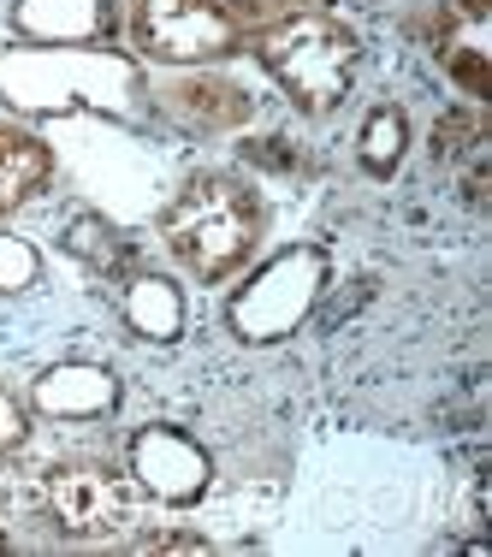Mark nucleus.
<instances>
[{
	"label": "nucleus",
	"instance_id": "f257e3e1",
	"mask_svg": "<svg viewBox=\"0 0 492 557\" xmlns=\"http://www.w3.org/2000/svg\"><path fill=\"white\" fill-rule=\"evenodd\" d=\"M439 493H451L445 469L421 450L339 440L315 462L309 498L285 516V546L321 552H392L421 546V528H439Z\"/></svg>",
	"mask_w": 492,
	"mask_h": 557
},
{
	"label": "nucleus",
	"instance_id": "f03ea898",
	"mask_svg": "<svg viewBox=\"0 0 492 557\" xmlns=\"http://www.w3.org/2000/svg\"><path fill=\"white\" fill-rule=\"evenodd\" d=\"M268 237V190L232 166H190L155 208V244L190 285H232Z\"/></svg>",
	"mask_w": 492,
	"mask_h": 557
},
{
	"label": "nucleus",
	"instance_id": "7ed1b4c3",
	"mask_svg": "<svg viewBox=\"0 0 492 557\" xmlns=\"http://www.w3.org/2000/svg\"><path fill=\"white\" fill-rule=\"evenodd\" d=\"M0 108L12 119H149V65L125 48H0Z\"/></svg>",
	"mask_w": 492,
	"mask_h": 557
},
{
	"label": "nucleus",
	"instance_id": "20e7f679",
	"mask_svg": "<svg viewBox=\"0 0 492 557\" xmlns=\"http://www.w3.org/2000/svg\"><path fill=\"white\" fill-rule=\"evenodd\" d=\"M244 54L285 96L291 113L321 125V119L350 108L356 77L368 65V36L339 7H303V12H285V18L256 24Z\"/></svg>",
	"mask_w": 492,
	"mask_h": 557
},
{
	"label": "nucleus",
	"instance_id": "39448f33",
	"mask_svg": "<svg viewBox=\"0 0 492 557\" xmlns=\"http://www.w3.org/2000/svg\"><path fill=\"white\" fill-rule=\"evenodd\" d=\"M24 504H36V516L72 546H125L149 522V498L137 493L125 462L101 450H65V457L30 462Z\"/></svg>",
	"mask_w": 492,
	"mask_h": 557
},
{
	"label": "nucleus",
	"instance_id": "423d86ee",
	"mask_svg": "<svg viewBox=\"0 0 492 557\" xmlns=\"http://www.w3.org/2000/svg\"><path fill=\"white\" fill-rule=\"evenodd\" d=\"M119 42L149 72H190L244 60L249 24L225 0H119Z\"/></svg>",
	"mask_w": 492,
	"mask_h": 557
},
{
	"label": "nucleus",
	"instance_id": "0eeeda50",
	"mask_svg": "<svg viewBox=\"0 0 492 557\" xmlns=\"http://www.w3.org/2000/svg\"><path fill=\"white\" fill-rule=\"evenodd\" d=\"M332 285V249L327 244H285L268 261H249L244 285L225 302V333L249 350L261 344H285L291 333L309 326Z\"/></svg>",
	"mask_w": 492,
	"mask_h": 557
},
{
	"label": "nucleus",
	"instance_id": "6e6552de",
	"mask_svg": "<svg viewBox=\"0 0 492 557\" xmlns=\"http://www.w3.org/2000/svg\"><path fill=\"white\" fill-rule=\"evenodd\" d=\"M261 89L237 77L232 65H190V72H161L149 77V119L167 125L179 143H214V137H244L261 119Z\"/></svg>",
	"mask_w": 492,
	"mask_h": 557
},
{
	"label": "nucleus",
	"instance_id": "1a4fd4ad",
	"mask_svg": "<svg viewBox=\"0 0 492 557\" xmlns=\"http://www.w3.org/2000/svg\"><path fill=\"white\" fill-rule=\"evenodd\" d=\"M125 474L137 481V493L161 510H202L214 498V450L196 440L179 421H143L125 440Z\"/></svg>",
	"mask_w": 492,
	"mask_h": 557
},
{
	"label": "nucleus",
	"instance_id": "9d476101",
	"mask_svg": "<svg viewBox=\"0 0 492 557\" xmlns=\"http://www.w3.org/2000/svg\"><path fill=\"white\" fill-rule=\"evenodd\" d=\"M416 48L469 108L492 101V0H428L409 18Z\"/></svg>",
	"mask_w": 492,
	"mask_h": 557
},
{
	"label": "nucleus",
	"instance_id": "9b49d317",
	"mask_svg": "<svg viewBox=\"0 0 492 557\" xmlns=\"http://www.w3.org/2000/svg\"><path fill=\"white\" fill-rule=\"evenodd\" d=\"M24 404H30L36 421H54V428H96V421L119 416L125 380H119V368L89 362V356H54L24 386Z\"/></svg>",
	"mask_w": 492,
	"mask_h": 557
},
{
	"label": "nucleus",
	"instance_id": "f8f14e48",
	"mask_svg": "<svg viewBox=\"0 0 492 557\" xmlns=\"http://www.w3.org/2000/svg\"><path fill=\"white\" fill-rule=\"evenodd\" d=\"M7 36L24 48H119V0H7Z\"/></svg>",
	"mask_w": 492,
	"mask_h": 557
},
{
	"label": "nucleus",
	"instance_id": "ddd939ff",
	"mask_svg": "<svg viewBox=\"0 0 492 557\" xmlns=\"http://www.w3.org/2000/svg\"><path fill=\"white\" fill-rule=\"evenodd\" d=\"M60 178V149L48 131H36L30 119L0 113V225L30 214L36 202L54 196Z\"/></svg>",
	"mask_w": 492,
	"mask_h": 557
},
{
	"label": "nucleus",
	"instance_id": "4468645a",
	"mask_svg": "<svg viewBox=\"0 0 492 557\" xmlns=\"http://www.w3.org/2000/svg\"><path fill=\"white\" fill-rule=\"evenodd\" d=\"M54 244H60V256L84 278H96V285H119V278L137 268V237H131L113 214H101L96 202L65 208L60 225H54Z\"/></svg>",
	"mask_w": 492,
	"mask_h": 557
},
{
	"label": "nucleus",
	"instance_id": "2eb2a0df",
	"mask_svg": "<svg viewBox=\"0 0 492 557\" xmlns=\"http://www.w3.org/2000/svg\"><path fill=\"white\" fill-rule=\"evenodd\" d=\"M113 314L131 338L143 344H179L190 333V297L172 273H155V268H131L125 278L113 285Z\"/></svg>",
	"mask_w": 492,
	"mask_h": 557
},
{
	"label": "nucleus",
	"instance_id": "dca6fc26",
	"mask_svg": "<svg viewBox=\"0 0 492 557\" xmlns=\"http://www.w3.org/2000/svg\"><path fill=\"white\" fill-rule=\"evenodd\" d=\"M30 450H36V416L24 392L0 380V516L24 504V481H30Z\"/></svg>",
	"mask_w": 492,
	"mask_h": 557
},
{
	"label": "nucleus",
	"instance_id": "f3484780",
	"mask_svg": "<svg viewBox=\"0 0 492 557\" xmlns=\"http://www.w3.org/2000/svg\"><path fill=\"white\" fill-rule=\"evenodd\" d=\"M350 154H356V172L362 178H397V166L409 161V113L397 108V101H374V108L362 113V125H356V143H350Z\"/></svg>",
	"mask_w": 492,
	"mask_h": 557
},
{
	"label": "nucleus",
	"instance_id": "a211bd4d",
	"mask_svg": "<svg viewBox=\"0 0 492 557\" xmlns=\"http://www.w3.org/2000/svg\"><path fill=\"white\" fill-rule=\"evenodd\" d=\"M48 285V256L30 237L0 225V302H36Z\"/></svg>",
	"mask_w": 492,
	"mask_h": 557
},
{
	"label": "nucleus",
	"instance_id": "6ab92c4d",
	"mask_svg": "<svg viewBox=\"0 0 492 557\" xmlns=\"http://www.w3.org/2000/svg\"><path fill=\"white\" fill-rule=\"evenodd\" d=\"M225 7L237 12V18L256 30V24H268V18H285V12H303V7H339V0H225Z\"/></svg>",
	"mask_w": 492,
	"mask_h": 557
},
{
	"label": "nucleus",
	"instance_id": "aec40b11",
	"mask_svg": "<svg viewBox=\"0 0 492 557\" xmlns=\"http://www.w3.org/2000/svg\"><path fill=\"white\" fill-rule=\"evenodd\" d=\"M7 552H19V534H12V522L0 516V557H7Z\"/></svg>",
	"mask_w": 492,
	"mask_h": 557
},
{
	"label": "nucleus",
	"instance_id": "412c9836",
	"mask_svg": "<svg viewBox=\"0 0 492 557\" xmlns=\"http://www.w3.org/2000/svg\"><path fill=\"white\" fill-rule=\"evenodd\" d=\"M0 7H7V0H0Z\"/></svg>",
	"mask_w": 492,
	"mask_h": 557
}]
</instances>
